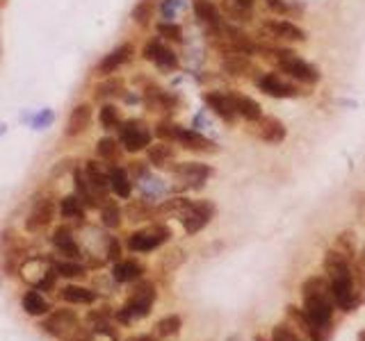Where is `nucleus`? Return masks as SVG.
<instances>
[{"label": "nucleus", "mask_w": 365, "mask_h": 341, "mask_svg": "<svg viewBox=\"0 0 365 341\" xmlns=\"http://www.w3.org/2000/svg\"><path fill=\"white\" fill-rule=\"evenodd\" d=\"M302 312L310 328V341H327L331 335V316H334V296L327 278L310 276L302 284Z\"/></svg>", "instance_id": "nucleus-1"}, {"label": "nucleus", "mask_w": 365, "mask_h": 341, "mask_svg": "<svg viewBox=\"0 0 365 341\" xmlns=\"http://www.w3.org/2000/svg\"><path fill=\"white\" fill-rule=\"evenodd\" d=\"M325 271L327 280L331 287V296H334L336 307L342 312H354L361 305V296L356 291V282L352 276L349 259L342 255L340 250H329L325 255Z\"/></svg>", "instance_id": "nucleus-2"}, {"label": "nucleus", "mask_w": 365, "mask_h": 341, "mask_svg": "<svg viewBox=\"0 0 365 341\" xmlns=\"http://www.w3.org/2000/svg\"><path fill=\"white\" fill-rule=\"evenodd\" d=\"M156 303V289L153 284H139L135 294L131 296V301L124 305V310L116 314L121 323H131L135 318H144L151 312V307Z\"/></svg>", "instance_id": "nucleus-3"}, {"label": "nucleus", "mask_w": 365, "mask_h": 341, "mask_svg": "<svg viewBox=\"0 0 365 341\" xmlns=\"http://www.w3.org/2000/svg\"><path fill=\"white\" fill-rule=\"evenodd\" d=\"M214 212L217 210H214L210 201H190V205L178 214V218L187 235H197L212 221Z\"/></svg>", "instance_id": "nucleus-4"}, {"label": "nucleus", "mask_w": 365, "mask_h": 341, "mask_svg": "<svg viewBox=\"0 0 365 341\" xmlns=\"http://www.w3.org/2000/svg\"><path fill=\"white\" fill-rule=\"evenodd\" d=\"M278 55V69L283 73H288L290 78H297L299 82L313 84L320 80L317 69H313L308 62H304L302 57H297L293 50H274Z\"/></svg>", "instance_id": "nucleus-5"}, {"label": "nucleus", "mask_w": 365, "mask_h": 341, "mask_svg": "<svg viewBox=\"0 0 365 341\" xmlns=\"http://www.w3.org/2000/svg\"><path fill=\"white\" fill-rule=\"evenodd\" d=\"M171 237V230L165 225H156L151 230H142V233H133L128 237V248L135 252H151L158 246H163Z\"/></svg>", "instance_id": "nucleus-6"}, {"label": "nucleus", "mask_w": 365, "mask_h": 341, "mask_svg": "<svg viewBox=\"0 0 365 341\" xmlns=\"http://www.w3.org/2000/svg\"><path fill=\"white\" fill-rule=\"evenodd\" d=\"M121 144L126 150L137 152L151 146V130H148L142 121H128L121 123Z\"/></svg>", "instance_id": "nucleus-7"}, {"label": "nucleus", "mask_w": 365, "mask_h": 341, "mask_svg": "<svg viewBox=\"0 0 365 341\" xmlns=\"http://www.w3.org/2000/svg\"><path fill=\"white\" fill-rule=\"evenodd\" d=\"M176 178H180L187 186L192 189H201L203 182H206L210 175H212V167L208 164H201V162H182V164H174L171 167Z\"/></svg>", "instance_id": "nucleus-8"}, {"label": "nucleus", "mask_w": 365, "mask_h": 341, "mask_svg": "<svg viewBox=\"0 0 365 341\" xmlns=\"http://www.w3.org/2000/svg\"><path fill=\"white\" fill-rule=\"evenodd\" d=\"M254 135L267 141V144H281V141L285 139V125L281 123L278 118L274 116H261L258 121H254Z\"/></svg>", "instance_id": "nucleus-9"}, {"label": "nucleus", "mask_w": 365, "mask_h": 341, "mask_svg": "<svg viewBox=\"0 0 365 341\" xmlns=\"http://www.w3.org/2000/svg\"><path fill=\"white\" fill-rule=\"evenodd\" d=\"M256 84H258L261 91H265L267 96H272V98H295L299 94L293 84L283 82L276 73H265V75H261V78L256 80Z\"/></svg>", "instance_id": "nucleus-10"}, {"label": "nucleus", "mask_w": 365, "mask_h": 341, "mask_svg": "<svg viewBox=\"0 0 365 341\" xmlns=\"http://www.w3.org/2000/svg\"><path fill=\"white\" fill-rule=\"evenodd\" d=\"M144 57L151 60L153 64H158L160 69H165V71L178 69V57L174 55V50L165 48L160 41H148L146 43V46H144Z\"/></svg>", "instance_id": "nucleus-11"}, {"label": "nucleus", "mask_w": 365, "mask_h": 341, "mask_svg": "<svg viewBox=\"0 0 365 341\" xmlns=\"http://www.w3.org/2000/svg\"><path fill=\"white\" fill-rule=\"evenodd\" d=\"M263 28L267 32H272V37H276V39H285V41H304L306 39V32L302 28L290 23V21H283V18L265 21Z\"/></svg>", "instance_id": "nucleus-12"}, {"label": "nucleus", "mask_w": 365, "mask_h": 341, "mask_svg": "<svg viewBox=\"0 0 365 341\" xmlns=\"http://www.w3.org/2000/svg\"><path fill=\"white\" fill-rule=\"evenodd\" d=\"M203 101L208 103V107L212 109L214 114H217L219 118H224L227 123H233L235 116H238V112H235L233 107V101L229 94H219V91H208L206 96H203Z\"/></svg>", "instance_id": "nucleus-13"}, {"label": "nucleus", "mask_w": 365, "mask_h": 341, "mask_svg": "<svg viewBox=\"0 0 365 341\" xmlns=\"http://www.w3.org/2000/svg\"><path fill=\"white\" fill-rule=\"evenodd\" d=\"M178 144H182L187 150H197V152H217V144L210 141L208 137L199 135L197 130H190V128H180L178 132Z\"/></svg>", "instance_id": "nucleus-14"}, {"label": "nucleus", "mask_w": 365, "mask_h": 341, "mask_svg": "<svg viewBox=\"0 0 365 341\" xmlns=\"http://www.w3.org/2000/svg\"><path fill=\"white\" fill-rule=\"evenodd\" d=\"M53 214H55V205H53L50 201H46V198H41V201L35 203V207H32V212L28 216V223H26L28 230L30 233H35V230L48 225Z\"/></svg>", "instance_id": "nucleus-15"}, {"label": "nucleus", "mask_w": 365, "mask_h": 341, "mask_svg": "<svg viewBox=\"0 0 365 341\" xmlns=\"http://www.w3.org/2000/svg\"><path fill=\"white\" fill-rule=\"evenodd\" d=\"M131 57H133V46H131V43H124V46L112 50L110 55H105L96 71H99L101 75H110V73H114L124 62H128Z\"/></svg>", "instance_id": "nucleus-16"}, {"label": "nucleus", "mask_w": 365, "mask_h": 341, "mask_svg": "<svg viewBox=\"0 0 365 341\" xmlns=\"http://www.w3.org/2000/svg\"><path fill=\"white\" fill-rule=\"evenodd\" d=\"M89 123H92V105L82 103L78 107H73V112L69 114V121H67V135L76 137L87 130Z\"/></svg>", "instance_id": "nucleus-17"}, {"label": "nucleus", "mask_w": 365, "mask_h": 341, "mask_svg": "<svg viewBox=\"0 0 365 341\" xmlns=\"http://www.w3.org/2000/svg\"><path fill=\"white\" fill-rule=\"evenodd\" d=\"M231 101H233V107L235 112H238V116H242L244 121H249V123H254V121H258L263 116V109L261 105L254 101V98L249 96H240V94H229Z\"/></svg>", "instance_id": "nucleus-18"}, {"label": "nucleus", "mask_w": 365, "mask_h": 341, "mask_svg": "<svg viewBox=\"0 0 365 341\" xmlns=\"http://www.w3.org/2000/svg\"><path fill=\"white\" fill-rule=\"evenodd\" d=\"M53 244H55V248L62 252V255H67L71 259L80 257V248H78L76 241H73V237H71V233L67 228H58L55 230V235H53Z\"/></svg>", "instance_id": "nucleus-19"}, {"label": "nucleus", "mask_w": 365, "mask_h": 341, "mask_svg": "<svg viewBox=\"0 0 365 341\" xmlns=\"http://www.w3.org/2000/svg\"><path fill=\"white\" fill-rule=\"evenodd\" d=\"M195 12H197V18L203 21L208 28L222 30V16L217 12V7H214L210 0H195Z\"/></svg>", "instance_id": "nucleus-20"}, {"label": "nucleus", "mask_w": 365, "mask_h": 341, "mask_svg": "<svg viewBox=\"0 0 365 341\" xmlns=\"http://www.w3.org/2000/svg\"><path fill=\"white\" fill-rule=\"evenodd\" d=\"M107 178H110V189L119 196V198H128L133 191V182L131 178H128V173L119 167L110 169V173H107Z\"/></svg>", "instance_id": "nucleus-21"}, {"label": "nucleus", "mask_w": 365, "mask_h": 341, "mask_svg": "<svg viewBox=\"0 0 365 341\" xmlns=\"http://www.w3.org/2000/svg\"><path fill=\"white\" fill-rule=\"evenodd\" d=\"M112 276L116 282H133L142 278V267L137 262L128 259V262H116L112 269Z\"/></svg>", "instance_id": "nucleus-22"}, {"label": "nucleus", "mask_w": 365, "mask_h": 341, "mask_svg": "<svg viewBox=\"0 0 365 341\" xmlns=\"http://www.w3.org/2000/svg\"><path fill=\"white\" fill-rule=\"evenodd\" d=\"M62 298L67 303H80V305H89L96 301V291L87 289V287H76V284H69L62 291Z\"/></svg>", "instance_id": "nucleus-23"}, {"label": "nucleus", "mask_w": 365, "mask_h": 341, "mask_svg": "<svg viewBox=\"0 0 365 341\" xmlns=\"http://www.w3.org/2000/svg\"><path fill=\"white\" fill-rule=\"evenodd\" d=\"M73 325H76V316H73L71 312H55L44 323V328L48 330V332H53V335H62L64 330H69Z\"/></svg>", "instance_id": "nucleus-24"}, {"label": "nucleus", "mask_w": 365, "mask_h": 341, "mask_svg": "<svg viewBox=\"0 0 365 341\" xmlns=\"http://www.w3.org/2000/svg\"><path fill=\"white\" fill-rule=\"evenodd\" d=\"M60 214H62V218H69V221H82V218H85V210H82V205H80V198L78 196L62 198Z\"/></svg>", "instance_id": "nucleus-25"}, {"label": "nucleus", "mask_w": 365, "mask_h": 341, "mask_svg": "<svg viewBox=\"0 0 365 341\" xmlns=\"http://www.w3.org/2000/svg\"><path fill=\"white\" fill-rule=\"evenodd\" d=\"M222 66L231 75H249V71H254V66H251V62H249L246 55H229Z\"/></svg>", "instance_id": "nucleus-26"}, {"label": "nucleus", "mask_w": 365, "mask_h": 341, "mask_svg": "<svg viewBox=\"0 0 365 341\" xmlns=\"http://www.w3.org/2000/svg\"><path fill=\"white\" fill-rule=\"evenodd\" d=\"M174 160V148H171L169 144H156L148 148V162L153 164V167H167V164Z\"/></svg>", "instance_id": "nucleus-27"}, {"label": "nucleus", "mask_w": 365, "mask_h": 341, "mask_svg": "<svg viewBox=\"0 0 365 341\" xmlns=\"http://www.w3.org/2000/svg\"><path fill=\"white\" fill-rule=\"evenodd\" d=\"M23 310L28 314H32V316H39V314H46L48 312V303L41 298L39 291L35 289V291H28L23 296Z\"/></svg>", "instance_id": "nucleus-28"}, {"label": "nucleus", "mask_w": 365, "mask_h": 341, "mask_svg": "<svg viewBox=\"0 0 365 341\" xmlns=\"http://www.w3.org/2000/svg\"><path fill=\"white\" fill-rule=\"evenodd\" d=\"M96 152H99V157L107 160V162H114L119 157V144L112 139V137H103L99 141V146H96Z\"/></svg>", "instance_id": "nucleus-29"}, {"label": "nucleus", "mask_w": 365, "mask_h": 341, "mask_svg": "<svg viewBox=\"0 0 365 341\" xmlns=\"http://www.w3.org/2000/svg\"><path fill=\"white\" fill-rule=\"evenodd\" d=\"M180 325H182V323H180V316L171 314V316H165L163 321H158L156 330H158V335H160V337H174V335H178Z\"/></svg>", "instance_id": "nucleus-30"}, {"label": "nucleus", "mask_w": 365, "mask_h": 341, "mask_svg": "<svg viewBox=\"0 0 365 341\" xmlns=\"http://www.w3.org/2000/svg\"><path fill=\"white\" fill-rule=\"evenodd\" d=\"M99 118H101V125H103L105 130L121 128V116H119V109H116L114 105H105V107L101 109Z\"/></svg>", "instance_id": "nucleus-31"}, {"label": "nucleus", "mask_w": 365, "mask_h": 341, "mask_svg": "<svg viewBox=\"0 0 365 341\" xmlns=\"http://www.w3.org/2000/svg\"><path fill=\"white\" fill-rule=\"evenodd\" d=\"M101 218H103V223H105L107 228H119V223H121V212H119V207H116L114 203L103 205Z\"/></svg>", "instance_id": "nucleus-32"}, {"label": "nucleus", "mask_w": 365, "mask_h": 341, "mask_svg": "<svg viewBox=\"0 0 365 341\" xmlns=\"http://www.w3.org/2000/svg\"><path fill=\"white\" fill-rule=\"evenodd\" d=\"M178 132H180V125L171 123V121H160L158 128H156V135L165 141H176L178 139Z\"/></svg>", "instance_id": "nucleus-33"}, {"label": "nucleus", "mask_w": 365, "mask_h": 341, "mask_svg": "<svg viewBox=\"0 0 365 341\" xmlns=\"http://www.w3.org/2000/svg\"><path fill=\"white\" fill-rule=\"evenodd\" d=\"M53 269H55L60 276H64V278L85 276V269L80 267V264H73V262H58V264H53Z\"/></svg>", "instance_id": "nucleus-34"}, {"label": "nucleus", "mask_w": 365, "mask_h": 341, "mask_svg": "<svg viewBox=\"0 0 365 341\" xmlns=\"http://www.w3.org/2000/svg\"><path fill=\"white\" fill-rule=\"evenodd\" d=\"M272 341H304V339L299 337L297 330H293L288 323H281V325H276V328H274Z\"/></svg>", "instance_id": "nucleus-35"}, {"label": "nucleus", "mask_w": 365, "mask_h": 341, "mask_svg": "<svg viewBox=\"0 0 365 341\" xmlns=\"http://www.w3.org/2000/svg\"><path fill=\"white\" fill-rule=\"evenodd\" d=\"M133 18L137 21L139 26H146L148 18H151V3H139L135 9H133Z\"/></svg>", "instance_id": "nucleus-36"}, {"label": "nucleus", "mask_w": 365, "mask_h": 341, "mask_svg": "<svg viewBox=\"0 0 365 341\" xmlns=\"http://www.w3.org/2000/svg\"><path fill=\"white\" fill-rule=\"evenodd\" d=\"M158 32H160L163 37L174 39V41H180V39H182V30H180L178 26H174V23H160V26H158Z\"/></svg>", "instance_id": "nucleus-37"}, {"label": "nucleus", "mask_w": 365, "mask_h": 341, "mask_svg": "<svg viewBox=\"0 0 365 341\" xmlns=\"http://www.w3.org/2000/svg\"><path fill=\"white\" fill-rule=\"evenodd\" d=\"M119 255H121V250H119V241H116V239H110V241H107V257H110V259H119Z\"/></svg>", "instance_id": "nucleus-38"}, {"label": "nucleus", "mask_w": 365, "mask_h": 341, "mask_svg": "<svg viewBox=\"0 0 365 341\" xmlns=\"http://www.w3.org/2000/svg\"><path fill=\"white\" fill-rule=\"evenodd\" d=\"M114 89H121V82H107V84H101L99 86V98H103V96H107V94H116Z\"/></svg>", "instance_id": "nucleus-39"}, {"label": "nucleus", "mask_w": 365, "mask_h": 341, "mask_svg": "<svg viewBox=\"0 0 365 341\" xmlns=\"http://www.w3.org/2000/svg\"><path fill=\"white\" fill-rule=\"evenodd\" d=\"M267 5H270L272 9H274V12H285V9H288V5L283 3V0H267Z\"/></svg>", "instance_id": "nucleus-40"}, {"label": "nucleus", "mask_w": 365, "mask_h": 341, "mask_svg": "<svg viewBox=\"0 0 365 341\" xmlns=\"http://www.w3.org/2000/svg\"><path fill=\"white\" fill-rule=\"evenodd\" d=\"M233 3H235V5H240V7H244V9H251L256 0H233Z\"/></svg>", "instance_id": "nucleus-41"}, {"label": "nucleus", "mask_w": 365, "mask_h": 341, "mask_svg": "<svg viewBox=\"0 0 365 341\" xmlns=\"http://www.w3.org/2000/svg\"><path fill=\"white\" fill-rule=\"evenodd\" d=\"M361 271H363V276H365V250H363V255H361Z\"/></svg>", "instance_id": "nucleus-42"}, {"label": "nucleus", "mask_w": 365, "mask_h": 341, "mask_svg": "<svg viewBox=\"0 0 365 341\" xmlns=\"http://www.w3.org/2000/svg\"><path fill=\"white\" fill-rule=\"evenodd\" d=\"M254 341H267V339H265L263 335H256V337H254Z\"/></svg>", "instance_id": "nucleus-43"}, {"label": "nucleus", "mask_w": 365, "mask_h": 341, "mask_svg": "<svg viewBox=\"0 0 365 341\" xmlns=\"http://www.w3.org/2000/svg\"><path fill=\"white\" fill-rule=\"evenodd\" d=\"M227 341H240V337H229Z\"/></svg>", "instance_id": "nucleus-44"}, {"label": "nucleus", "mask_w": 365, "mask_h": 341, "mask_svg": "<svg viewBox=\"0 0 365 341\" xmlns=\"http://www.w3.org/2000/svg\"><path fill=\"white\" fill-rule=\"evenodd\" d=\"M359 339H361V341H365V330H363V332L359 335Z\"/></svg>", "instance_id": "nucleus-45"}]
</instances>
